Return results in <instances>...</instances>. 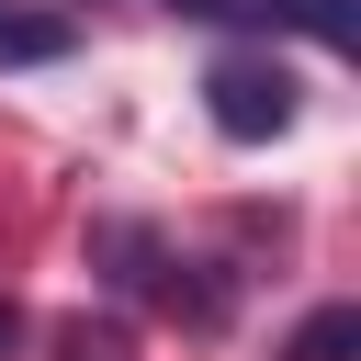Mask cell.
<instances>
[{
    "instance_id": "cell-1",
    "label": "cell",
    "mask_w": 361,
    "mask_h": 361,
    "mask_svg": "<svg viewBox=\"0 0 361 361\" xmlns=\"http://www.w3.org/2000/svg\"><path fill=\"white\" fill-rule=\"evenodd\" d=\"M203 113H214L226 147H271V135L305 113V90H293V68H282L271 45H226V56L203 68Z\"/></svg>"
},
{
    "instance_id": "cell-2",
    "label": "cell",
    "mask_w": 361,
    "mask_h": 361,
    "mask_svg": "<svg viewBox=\"0 0 361 361\" xmlns=\"http://www.w3.org/2000/svg\"><path fill=\"white\" fill-rule=\"evenodd\" d=\"M90 259H102L113 293H158V271H169V248H158L135 214H102V226H90Z\"/></svg>"
},
{
    "instance_id": "cell-3",
    "label": "cell",
    "mask_w": 361,
    "mask_h": 361,
    "mask_svg": "<svg viewBox=\"0 0 361 361\" xmlns=\"http://www.w3.org/2000/svg\"><path fill=\"white\" fill-rule=\"evenodd\" d=\"M68 45H79L68 11H45V0H0V68H56Z\"/></svg>"
},
{
    "instance_id": "cell-4",
    "label": "cell",
    "mask_w": 361,
    "mask_h": 361,
    "mask_svg": "<svg viewBox=\"0 0 361 361\" xmlns=\"http://www.w3.org/2000/svg\"><path fill=\"white\" fill-rule=\"evenodd\" d=\"M350 350H361V305H316V316L293 327L282 361H350Z\"/></svg>"
},
{
    "instance_id": "cell-5",
    "label": "cell",
    "mask_w": 361,
    "mask_h": 361,
    "mask_svg": "<svg viewBox=\"0 0 361 361\" xmlns=\"http://www.w3.org/2000/svg\"><path fill=\"white\" fill-rule=\"evenodd\" d=\"M56 361H135V350H124V327H90V316H79V327L56 338Z\"/></svg>"
},
{
    "instance_id": "cell-6",
    "label": "cell",
    "mask_w": 361,
    "mask_h": 361,
    "mask_svg": "<svg viewBox=\"0 0 361 361\" xmlns=\"http://www.w3.org/2000/svg\"><path fill=\"white\" fill-rule=\"evenodd\" d=\"M11 350H23V316H11V305H0V361H11Z\"/></svg>"
}]
</instances>
